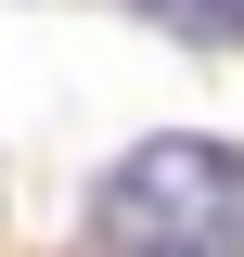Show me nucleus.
Instances as JSON below:
<instances>
[{
  "instance_id": "nucleus-1",
  "label": "nucleus",
  "mask_w": 244,
  "mask_h": 257,
  "mask_svg": "<svg viewBox=\"0 0 244 257\" xmlns=\"http://www.w3.org/2000/svg\"><path fill=\"white\" fill-rule=\"evenodd\" d=\"M90 257H244V142H142L90 193Z\"/></svg>"
},
{
  "instance_id": "nucleus-2",
  "label": "nucleus",
  "mask_w": 244,
  "mask_h": 257,
  "mask_svg": "<svg viewBox=\"0 0 244 257\" xmlns=\"http://www.w3.org/2000/svg\"><path fill=\"white\" fill-rule=\"evenodd\" d=\"M167 39H193V52H244V0H142Z\"/></svg>"
}]
</instances>
